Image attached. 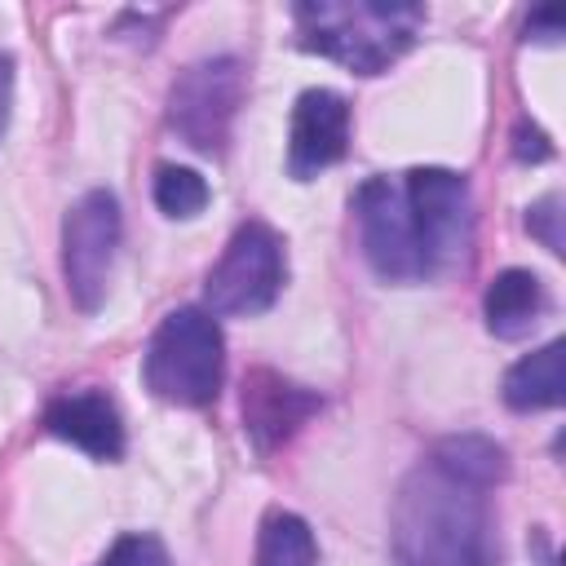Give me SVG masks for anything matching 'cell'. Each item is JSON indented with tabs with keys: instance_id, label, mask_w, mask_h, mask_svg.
<instances>
[{
	"instance_id": "cell-7",
	"label": "cell",
	"mask_w": 566,
	"mask_h": 566,
	"mask_svg": "<svg viewBox=\"0 0 566 566\" xmlns=\"http://www.w3.org/2000/svg\"><path fill=\"white\" fill-rule=\"evenodd\" d=\"M354 217H358V243L367 265L385 283H416L429 279L424 252L416 239V221L407 208V195L389 177H367L354 190Z\"/></svg>"
},
{
	"instance_id": "cell-20",
	"label": "cell",
	"mask_w": 566,
	"mask_h": 566,
	"mask_svg": "<svg viewBox=\"0 0 566 566\" xmlns=\"http://www.w3.org/2000/svg\"><path fill=\"white\" fill-rule=\"evenodd\" d=\"M526 35L522 40H535V44H553L557 35H562V9H535L531 18H526V27H522Z\"/></svg>"
},
{
	"instance_id": "cell-13",
	"label": "cell",
	"mask_w": 566,
	"mask_h": 566,
	"mask_svg": "<svg viewBox=\"0 0 566 566\" xmlns=\"http://www.w3.org/2000/svg\"><path fill=\"white\" fill-rule=\"evenodd\" d=\"M562 354H566V340H548L531 354H522L509 371H504V402L513 411H548L562 402L566 394V380H562Z\"/></svg>"
},
{
	"instance_id": "cell-15",
	"label": "cell",
	"mask_w": 566,
	"mask_h": 566,
	"mask_svg": "<svg viewBox=\"0 0 566 566\" xmlns=\"http://www.w3.org/2000/svg\"><path fill=\"white\" fill-rule=\"evenodd\" d=\"M256 566H318V544L305 517L274 509L256 535Z\"/></svg>"
},
{
	"instance_id": "cell-9",
	"label": "cell",
	"mask_w": 566,
	"mask_h": 566,
	"mask_svg": "<svg viewBox=\"0 0 566 566\" xmlns=\"http://www.w3.org/2000/svg\"><path fill=\"white\" fill-rule=\"evenodd\" d=\"M349 150V102L336 88H305L292 106L287 172L296 181L318 177Z\"/></svg>"
},
{
	"instance_id": "cell-6",
	"label": "cell",
	"mask_w": 566,
	"mask_h": 566,
	"mask_svg": "<svg viewBox=\"0 0 566 566\" xmlns=\"http://www.w3.org/2000/svg\"><path fill=\"white\" fill-rule=\"evenodd\" d=\"M416 239L424 252V270L442 274L464 265L469 243H473V199L469 181L451 168H411L402 181Z\"/></svg>"
},
{
	"instance_id": "cell-14",
	"label": "cell",
	"mask_w": 566,
	"mask_h": 566,
	"mask_svg": "<svg viewBox=\"0 0 566 566\" xmlns=\"http://www.w3.org/2000/svg\"><path fill=\"white\" fill-rule=\"evenodd\" d=\"M429 460H433L442 473H451V478H460V482H469V486H482V491H491V486L504 482V473H509L504 447L491 442V438H482V433L442 438Z\"/></svg>"
},
{
	"instance_id": "cell-12",
	"label": "cell",
	"mask_w": 566,
	"mask_h": 566,
	"mask_svg": "<svg viewBox=\"0 0 566 566\" xmlns=\"http://www.w3.org/2000/svg\"><path fill=\"white\" fill-rule=\"evenodd\" d=\"M548 310V292L539 283V274L531 270H500L486 292H482V318H486V332L500 336V340H522L535 332V323L544 318Z\"/></svg>"
},
{
	"instance_id": "cell-1",
	"label": "cell",
	"mask_w": 566,
	"mask_h": 566,
	"mask_svg": "<svg viewBox=\"0 0 566 566\" xmlns=\"http://www.w3.org/2000/svg\"><path fill=\"white\" fill-rule=\"evenodd\" d=\"M482 486L442 473L433 460L416 464L389 513V544L398 566H486Z\"/></svg>"
},
{
	"instance_id": "cell-2",
	"label": "cell",
	"mask_w": 566,
	"mask_h": 566,
	"mask_svg": "<svg viewBox=\"0 0 566 566\" xmlns=\"http://www.w3.org/2000/svg\"><path fill=\"white\" fill-rule=\"evenodd\" d=\"M292 18L305 53L332 57L358 75L389 71L424 27V9L398 0H305Z\"/></svg>"
},
{
	"instance_id": "cell-8",
	"label": "cell",
	"mask_w": 566,
	"mask_h": 566,
	"mask_svg": "<svg viewBox=\"0 0 566 566\" xmlns=\"http://www.w3.org/2000/svg\"><path fill=\"white\" fill-rule=\"evenodd\" d=\"M115 248H119V199L111 190H88L62 221V274L71 301L84 314H93L106 301Z\"/></svg>"
},
{
	"instance_id": "cell-4",
	"label": "cell",
	"mask_w": 566,
	"mask_h": 566,
	"mask_svg": "<svg viewBox=\"0 0 566 566\" xmlns=\"http://www.w3.org/2000/svg\"><path fill=\"white\" fill-rule=\"evenodd\" d=\"M283 279H287L283 239L265 221H243L203 279V305L208 314L252 318L279 301Z\"/></svg>"
},
{
	"instance_id": "cell-18",
	"label": "cell",
	"mask_w": 566,
	"mask_h": 566,
	"mask_svg": "<svg viewBox=\"0 0 566 566\" xmlns=\"http://www.w3.org/2000/svg\"><path fill=\"white\" fill-rule=\"evenodd\" d=\"M526 230L548 248V252H566L562 248V195H544L526 208Z\"/></svg>"
},
{
	"instance_id": "cell-21",
	"label": "cell",
	"mask_w": 566,
	"mask_h": 566,
	"mask_svg": "<svg viewBox=\"0 0 566 566\" xmlns=\"http://www.w3.org/2000/svg\"><path fill=\"white\" fill-rule=\"evenodd\" d=\"M9 111H13V57L0 53V142L9 128Z\"/></svg>"
},
{
	"instance_id": "cell-19",
	"label": "cell",
	"mask_w": 566,
	"mask_h": 566,
	"mask_svg": "<svg viewBox=\"0 0 566 566\" xmlns=\"http://www.w3.org/2000/svg\"><path fill=\"white\" fill-rule=\"evenodd\" d=\"M513 155L517 159H526V164H544L548 155H553V146H548V137H544V128H535V124H517L513 128Z\"/></svg>"
},
{
	"instance_id": "cell-17",
	"label": "cell",
	"mask_w": 566,
	"mask_h": 566,
	"mask_svg": "<svg viewBox=\"0 0 566 566\" xmlns=\"http://www.w3.org/2000/svg\"><path fill=\"white\" fill-rule=\"evenodd\" d=\"M97 566H168V548L159 535L133 531V535H119Z\"/></svg>"
},
{
	"instance_id": "cell-16",
	"label": "cell",
	"mask_w": 566,
	"mask_h": 566,
	"mask_svg": "<svg viewBox=\"0 0 566 566\" xmlns=\"http://www.w3.org/2000/svg\"><path fill=\"white\" fill-rule=\"evenodd\" d=\"M208 199H212V190L195 168H181V164H159L155 168V208L164 217H177V221L199 217L208 208Z\"/></svg>"
},
{
	"instance_id": "cell-10",
	"label": "cell",
	"mask_w": 566,
	"mask_h": 566,
	"mask_svg": "<svg viewBox=\"0 0 566 566\" xmlns=\"http://www.w3.org/2000/svg\"><path fill=\"white\" fill-rule=\"evenodd\" d=\"M318 407L323 398L314 389L292 385L270 367L243 376V429L256 442V451H274L279 442H287Z\"/></svg>"
},
{
	"instance_id": "cell-11",
	"label": "cell",
	"mask_w": 566,
	"mask_h": 566,
	"mask_svg": "<svg viewBox=\"0 0 566 566\" xmlns=\"http://www.w3.org/2000/svg\"><path fill=\"white\" fill-rule=\"evenodd\" d=\"M44 429L80 451H88L93 460H119L124 455V420L115 411V402L97 389H80V394H62L44 407Z\"/></svg>"
},
{
	"instance_id": "cell-3",
	"label": "cell",
	"mask_w": 566,
	"mask_h": 566,
	"mask_svg": "<svg viewBox=\"0 0 566 566\" xmlns=\"http://www.w3.org/2000/svg\"><path fill=\"white\" fill-rule=\"evenodd\" d=\"M221 371H226V340L217 318L199 305L172 310L155 327L142 358L146 389L172 407H208L221 389Z\"/></svg>"
},
{
	"instance_id": "cell-5",
	"label": "cell",
	"mask_w": 566,
	"mask_h": 566,
	"mask_svg": "<svg viewBox=\"0 0 566 566\" xmlns=\"http://www.w3.org/2000/svg\"><path fill=\"white\" fill-rule=\"evenodd\" d=\"M243 102V62L203 57L186 66L168 88V128L199 155H221Z\"/></svg>"
}]
</instances>
